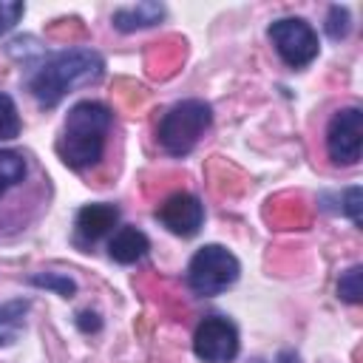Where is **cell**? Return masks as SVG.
Wrapping results in <instances>:
<instances>
[{"label": "cell", "mask_w": 363, "mask_h": 363, "mask_svg": "<svg viewBox=\"0 0 363 363\" xmlns=\"http://www.w3.org/2000/svg\"><path fill=\"white\" fill-rule=\"evenodd\" d=\"M111 108L96 102V99H82L77 102L60 130L57 139V153L60 159L71 167V170H85L94 167L102 153H105V142H108V130H111Z\"/></svg>", "instance_id": "cell-1"}, {"label": "cell", "mask_w": 363, "mask_h": 363, "mask_svg": "<svg viewBox=\"0 0 363 363\" xmlns=\"http://www.w3.org/2000/svg\"><path fill=\"white\" fill-rule=\"evenodd\" d=\"M102 71H105V62L96 51L71 48V51H60L51 60H45L28 79V88L43 108H54L74 88L96 82Z\"/></svg>", "instance_id": "cell-2"}, {"label": "cell", "mask_w": 363, "mask_h": 363, "mask_svg": "<svg viewBox=\"0 0 363 363\" xmlns=\"http://www.w3.org/2000/svg\"><path fill=\"white\" fill-rule=\"evenodd\" d=\"M210 122H213V108L204 99H182L162 116L156 130L159 145L170 156H187L199 145Z\"/></svg>", "instance_id": "cell-3"}, {"label": "cell", "mask_w": 363, "mask_h": 363, "mask_svg": "<svg viewBox=\"0 0 363 363\" xmlns=\"http://www.w3.org/2000/svg\"><path fill=\"white\" fill-rule=\"evenodd\" d=\"M241 275L238 258L221 244H204L187 264V284L196 295L213 298L230 289Z\"/></svg>", "instance_id": "cell-4"}, {"label": "cell", "mask_w": 363, "mask_h": 363, "mask_svg": "<svg viewBox=\"0 0 363 363\" xmlns=\"http://www.w3.org/2000/svg\"><path fill=\"white\" fill-rule=\"evenodd\" d=\"M269 40L278 51V57L289 68H306L318 57V34L315 28L301 17H281L269 26Z\"/></svg>", "instance_id": "cell-5"}, {"label": "cell", "mask_w": 363, "mask_h": 363, "mask_svg": "<svg viewBox=\"0 0 363 363\" xmlns=\"http://www.w3.org/2000/svg\"><path fill=\"white\" fill-rule=\"evenodd\" d=\"M238 329L221 315L204 318L193 332V352L201 363H233L238 357Z\"/></svg>", "instance_id": "cell-6"}, {"label": "cell", "mask_w": 363, "mask_h": 363, "mask_svg": "<svg viewBox=\"0 0 363 363\" xmlns=\"http://www.w3.org/2000/svg\"><path fill=\"white\" fill-rule=\"evenodd\" d=\"M363 147V111L343 108L326 128V153L335 164H357Z\"/></svg>", "instance_id": "cell-7"}, {"label": "cell", "mask_w": 363, "mask_h": 363, "mask_svg": "<svg viewBox=\"0 0 363 363\" xmlns=\"http://www.w3.org/2000/svg\"><path fill=\"white\" fill-rule=\"evenodd\" d=\"M156 218L182 238H190L201 230L204 224V204L193 196V193H173L170 199H164V204L156 210Z\"/></svg>", "instance_id": "cell-8"}, {"label": "cell", "mask_w": 363, "mask_h": 363, "mask_svg": "<svg viewBox=\"0 0 363 363\" xmlns=\"http://www.w3.org/2000/svg\"><path fill=\"white\" fill-rule=\"evenodd\" d=\"M116 221H119V210H116L113 204H105V201H99V204H85V207L77 213V221H74V227H77V241H79V244H94V241H99L108 230H113Z\"/></svg>", "instance_id": "cell-9"}, {"label": "cell", "mask_w": 363, "mask_h": 363, "mask_svg": "<svg viewBox=\"0 0 363 363\" xmlns=\"http://www.w3.org/2000/svg\"><path fill=\"white\" fill-rule=\"evenodd\" d=\"M147 250H150V241L136 227H119L108 241V255L116 264H136L139 258H145Z\"/></svg>", "instance_id": "cell-10"}, {"label": "cell", "mask_w": 363, "mask_h": 363, "mask_svg": "<svg viewBox=\"0 0 363 363\" xmlns=\"http://www.w3.org/2000/svg\"><path fill=\"white\" fill-rule=\"evenodd\" d=\"M164 17V6L162 3H153V0H142L136 6H122L113 11V28L119 31H139V28H150L156 26L159 20Z\"/></svg>", "instance_id": "cell-11"}, {"label": "cell", "mask_w": 363, "mask_h": 363, "mask_svg": "<svg viewBox=\"0 0 363 363\" xmlns=\"http://www.w3.org/2000/svg\"><path fill=\"white\" fill-rule=\"evenodd\" d=\"M28 303L26 301H11V303H0V346H9L17 340L20 329H23V315H26Z\"/></svg>", "instance_id": "cell-12"}, {"label": "cell", "mask_w": 363, "mask_h": 363, "mask_svg": "<svg viewBox=\"0 0 363 363\" xmlns=\"http://www.w3.org/2000/svg\"><path fill=\"white\" fill-rule=\"evenodd\" d=\"M26 179V159L14 150H0V196Z\"/></svg>", "instance_id": "cell-13"}, {"label": "cell", "mask_w": 363, "mask_h": 363, "mask_svg": "<svg viewBox=\"0 0 363 363\" xmlns=\"http://www.w3.org/2000/svg\"><path fill=\"white\" fill-rule=\"evenodd\" d=\"M20 128H23V122H20V113H17L14 99L0 91V139L20 136Z\"/></svg>", "instance_id": "cell-14"}, {"label": "cell", "mask_w": 363, "mask_h": 363, "mask_svg": "<svg viewBox=\"0 0 363 363\" xmlns=\"http://www.w3.org/2000/svg\"><path fill=\"white\" fill-rule=\"evenodd\" d=\"M337 295L346 301V303H360L363 298V267H352L340 275L337 281Z\"/></svg>", "instance_id": "cell-15"}, {"label": "cell", "mask_w": 363, "mask_h": 363, "mask_svg": "<svg viewBox=\"0 0 363 363\" xmlns=\"http://www.w3.org/2000/svg\"><path fill=\"white\" fill-rule=\"evenodd\" d=\"M31 284L34 286H45V289H54L57 295H62V298H71L74 292H77V284L68 278V275H60V272H37V275H31Z\"/></svg>", "instance_id": "cell-16"}, {"label": "cell", "mask_w": 363, "mask_h": 363, "mask_svg": "<svg viewBox=\"0 0 363 363\" xmlns=\"http://www.w3.org/2000/svg\"><path fill=\"white\" fill-rule=\"evenodd\" d=\"M352 23H349V11L343 6H332L329 9V17H326V34L332 40H343L349 34Z\"/></svg>", "instance_id": "cell-17"}, {"label": "cell", "mask_w": 363, "mask_h": 363, "mask_svg": "<svg viewBox=\"0 0 363 363\" xmlns=\"http://www.w3.org/2000/svg\"><path fill=\"white\" fill-rule=\"evenodd\" d=\"M23 11H26L23 3H17V0H0V34L11 31L20 23Z\"/></svg>", "instance_id": "cell-18"}, {"label": "cell", "mask_w": 363, "mask_h": 363, "mask_svg": "<svg viewBox=\"0 0 363 363\" xmlns=\"http://www.w3.org/2000/svg\"><path fill=\"white\" fill-rule=\"evenodd\" d=\"M343 210H346V213H349V218L360 227V187H349V190H346Z\"/></svg>", "instance_id": "cell-19"}]
</instances>
